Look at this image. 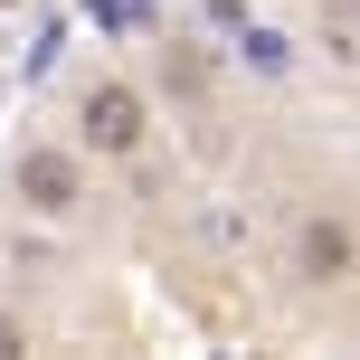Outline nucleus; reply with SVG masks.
Returning <instances> with one entry per match:
<instances>
[{"label": "nucleus", "mask_w": 360, "mask_h": 360, "mask_svg": "<svg viewBox=\"0 0 360 360\" xmlns=\"http://www.w3.org/2000/svg\"><path fill=\"white\" fill-rule=\"evenodd\" d=\"M351 29H360V19H351V0H332V67H351Z\"/></svg>", "instance_id": "obj_5"}, {"label": "nucleus", "mask_w": 360, "mask_h": 360, "mask_svg": "<svg viewBox=\"0 0 360 360\" xmlns=\"http://www.w3.org/2000/svg\"><path fill=\"white\" fill-rule=\"evenodd\" d=\"M199 10H209V29H228V38L247 29V0H199Z\"/></svg>", "instance_id": "obj_6"}, {"label": "nucleus", "mask_w": 360, "mask_h": 360, "mask_svg": "<svg viewBox=\"0 0 360 360\" xmlns=\"http://www.w3.org/2000/svg\"><path fill=\"white\" fill-rule=\"evenodd\" d=\"M0 10H10V0H0Z\"/></svg>", "instance_id": "obj_9"}, {"label": "nucleus", "mask_w": 360, "mask_h": 360, "mask_svg": "<svg viewBox=\"0 0 360 360\" xmlns=\"http://www.w3.org/2000/svg\"><path fill=\"white\" fill-rule=\"evenodd\" d=\"M10 199H19V209H38V218H67L76 199H86V162H76V152H19Z\"/></svg>", "instance_id": "obj_2"}, {"label": "nucleus", "mask_w": 360, "mask_h": 360, "mask_svg": "<svg viewBox=\"0 0 360 360\" xmlns=\"http://www.w3.org/2000/svg\"><path fill=\"white\" fill-rule=\"evenodd\" d=\"M237 57H247L256 76H285V67H294V57H285V38H275V29H237Z\"/></svg>", "instance_id": "obj_4"}, {"label": "nucleus", "mask_w": 360, "mask_h": 360, "mask_svg": "<svg viewBox=\"0 0 360 360\" xmlns=\"http://www.w3.org/2000/svg\"><path fill=\"white\" fill-rule=\"evenodd\" d=\"M76 124H86V152H105V162H124V152H143L152 133V105L133 86H86V105H76Z\"/></svg>", "instance_id": "obj_1"}, {"label": "nucleus", "mask_w": 360, "mask_h": 360, "mask_svg": "<svg viewBox=\"0 0 360 360\" xmlns=\"http://www.w3.org/2000/svg\"><path fill=\"white\" fill-rule=\"evenodd\" d=\"M10 351H29V332H19V313H0V360Z\"/></svg>", "instance_id": "obj_7"}, {"label": "nucleus", "mask_w": 360, "mask_h": 360, "mask_svg": "<svg viewBox=\"0 0 360 360\" xmlns=\"http://www.w3.org/2000/svg\"><path fill=\"white\" fill-rule=\"evenodd\" d=\"M0 105H10V76H0Z\"/></svg>", "instance_id": "obj_8"}, {"label": "nucleus", "mask_w": 360, "mask_h": 360, "mask_svg": "<svg viewBox=\"0 0 360 360\" xmlns=\"http://www.w3.org/2000/svg\"><path fill=\"white\" fill-rule=\"evenodd\" d=\"M294 266H304V285H342V275H351V228H342V218H313L304 247H294Z\"/></svg>", "instance_id": "obj_3"}]
</instances>
